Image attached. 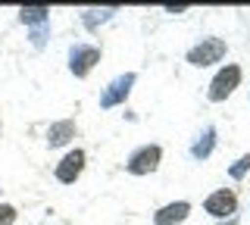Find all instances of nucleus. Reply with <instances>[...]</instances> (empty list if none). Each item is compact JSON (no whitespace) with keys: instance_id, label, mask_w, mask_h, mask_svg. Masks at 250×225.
Instances as JSON below:
<instances>
[{"instance_id":"4","label":"nucleus","mask_w":250,"mask_h":225,"mask_svg":"<svg viewBox=\"0 0 250 225\" xmlns=\"http://www.w3.org/2000/svg\"><path fill=\"white\" fill-rule=\"evenodd\" d=\"M131 84H135V72H125V75H119V79H113V82H109V88L100 94V106H104V110H109V106L122 103V100L128 97Z\"/></svg>"},{"instance_id":"10","label":"nucleus","mask_w":250,"mask_h":225,"mask_svg":"<svg viewBox=\"0 0 250 225\" xmlns=\"http://www.w3.org/2000/svg\"><path fill=\"white\" fill-rule=\"evenodd\" d=\"M213 144H216V128H207V131L197 138V141H194L191 157H194V160H207L209 153H213Z\"/></svg>"},{"instance_id":"12","label":"nucleus","mask_w":250,"mask_h":225,"mask_svg":"<svg viewBox=\"0 0 250 225\" xmlns=\"http://www.w3.org/2000/svg\"><path fill=\"white\" fill-rule=\"evenodd\" d=\"M113 13H116V10H84V13H82V22H84L88 28H97L100 22H106Z\"/></svg>"},{"instance_id":"15","label":"nucleus","mask_w":250,"mask_h":225,"mask_svg":"<svg viewBox=\"0 0 250 225\" xmlns=\"http://www.w3.org/2000/svg\"><path fill=\"white\" fill-rule=\"evenodd\" d=\"M16 219V209L13 206H0V225H10Z\"/></svg>"},{"instance_id":"6","label":"nucleus","mask_w":250,"mask_h":225,"mask_svg":"<svg viewBox=\"0 0 250 225\" xmlns=\"http://www.w3.org/2000/svg\"><path fill=\"white\" fill-rule=\"evenodd\" d=\"M203 209H207L209 216H216V219H225V216H231L234 209H238V200H234L231 191H216L207 197V204H203Z\"/></svg>"},{"instance_id":"11","label":"nucleus","mask_w":250,"mask_h":225,"mask_svg":"<svg viewBox=\"0 0 250 225\" xmlns=\"http://www.w3.org/2000/svg\"><path fill=\"white\" fill-rule=\"evenodd\" d=\"M47 6H22L19 10V19L25 22V25H47Z\"/></svg>"},{"instance_id":"3","label":"nucleus","mask_w":250,"mask_h":225,"mask_svg":"<svg viewBox=\"0 0 250 225\" xmlns=\"http://www.w3.org/2000/svg\"><path fill=\"white\" fill-rule=\"evenodd\" d=\"M238 82H241V69L238 66H225L213 79V84H209V100H225L234 88H238Z\"/></svg>"},{"instance_id":"1","label":"nucleus","mask_w":250,"mask_h":225,"mask_svg":"<svg viewBox=\"0 0 250 225\" xmlns=\"http://www.w3.org/2000/svg\"><path fill=\"white\" fill-rule=\"evenodd\" d=\"M225 57V41L222 38H203L197 47L188 50V63L191 66H213Z\"/></svg>"},{"instance_id":"9","label":"nucleus","mask_w":250,"mask_h":225,"mask_svg":"<svg viewBox=\"0 0 250 225\" xmlns=\"http://www.w3.org/2000/svg\"><path fill=\"white\" fill-rule=\"evenodd\" d=\"M75 135V122H53L50 128H47V144L50 147H60V144H66L69 138Z\"/></svg>"},{"instance_id":"14","label":"nucleus","mask_w":250,"mask_h":225,"mask_svg":"<svg viewBox=\"0 0 250 225\" xmlns=\"http://www.w3.org/2000/svg\"><path fill=\"white\" fill-rule=\"evenodd\" d=\"M47 32H50V25H38L35 32H31V44H35V47H44V41H47Z\"/></svg>"},{"instance_id":"13","label":"nucleus","mask_w":250,"mask_h":225,"mask_svg":"<svg viewBox=\"0 0 250 225\" xmlns=\"http://www.w3.org/2000/svg\"><path fill=\"white\" fill-rule=\"evenodd\" d=\"M247 169H250V153H247V157H241V160H238V163H234V166L229 169V172H231V178H244Z\"/></svg>"},{"instance_id":"5","label":"nucleus","mask_w":250,"mask_h":225,"mask_svg":"<svg viewBox=\"0 0 250 225\" xmlns=\"http://www.w3.org/2000/svg\"><path fill=\"white\" fill-rule=\"evenodd\" d=\"M97 60H100V50L88 47V44H75V47L69 50V69H72L75 75H88Z\"/></svg>"},{"instance_id":"8","label":"nucleus","mask_w":250,"mask_h":225,"mask_svg":"<svg viewBox=\"0 0 250 225\" xmlns=\"http://www.w3.org/2000/svg\"><path fill=\"white\" fill-rule=\"evenodd\" d=\"M188 213H191V204L178 200V204H169V206H163L160 213L153 216V222H156V225H175V222H182Z\"/></svg>"},{"instance_id":"2","label":"nucleus","mask_w":250,"mask_h":225,"mask_svg":"<svg viewBox=\"0 0 250 225\" xmlns=\"http://www.w3.org/2000/svg\"><path fill=\"white\" fill-rule=\"evenodd\" d=\"M160 157H163V150L156 144H147V147H141V150H135L128 157V163H125V169H128L131 175H147V172H153L156 166H160Z\"/></svg>"},{"instance_id":"7","label":"nucleus","mask_w":250,"mask_h":225,"mask_svg":"<svg viewBox=\"0 0 250 225\" xmlns=\"http://www.w3.org/2000/svg\"><path fill=\"white\" fill-rule=\"evenodd\" d=\"M82 169H84V150H72V153H66V157L60 160V166H57V178L62 184H72L78 175H82Z\"/></svg>"}]
</instances>
